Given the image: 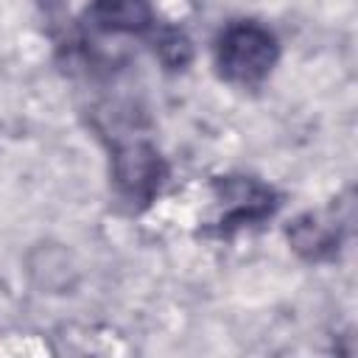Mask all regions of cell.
<instances>
[{
  "instance_id": "obj_1",
  "label": "cell",
  "mask_w": 358,
  "mask_h": 358,
  "mask_svg": "<svg viewBox=\"0 0 358 358\" xmlns=\"http://www.w3.org/2000/svg\"><path fill=\"white\" fill-rule=\"evenodd\" d=\"M280 62V39L260 20L241 17L221 25L213 39V64L221 81L243 90L260 87Z\"/></svg>"
},
{
  "instance_id": "obj_2",
  "label": "cell",
  "mask_w": 358,
  "mask_h": 358,
  "mask_svg": "<svg viewBox=\"0 0 358 358\" xmlns=\"http://www.w3.org/2000/svg\"><path fill=\"white\" fill-rule=\"evenodd\" d=\"M103 137H109V179L115 187V196L131 210V213H143L148 210L168 176V159L162 157V151L145 137L134 131H101Z\"/></svg>"
},
{
  "instance_id": "obj_3",
  "label": "cell",
  "mask_w": 358,
  "mask_h": 358,
  "mask_svg": "<svg viewBox=\"0 0 358 358\" xmlns=\"http://www.w3.org/2000/svg\"><path fill=\"white\" fill-rule=\"evenodd\" d=\"M213 196H215L218 213L204 227V235L215 241H229L243 229L266 224L268 218H274V213L282 204L274 185L257 176H243V173L218 176L213 182Z\"/></svg>"
},
{
  "instance_id": "obj_4",
  "label": "cell",
  "mask_w": 358,
  "mask_h": 358,
  "mask_svg": "<svg viewBox=\"0 0 358 358\" xmlns=\"http://www.w3.org/2000/svg\"><path fill=\"white\" fill-rule=\"evenodd\" d=\"M350 221H352V201L347 193V199H338L322 210H308V213L296 215L288 224L285 238L302 260L330 263V260H336V255L341 252V246L350 235Z\"/></svg>"
},
{
  "instance_id": "obj_5",
  "label": "cell",
  "mask_w": 358,
  "mask_h": 358,
  "mask_svg": "<svg viewBox=\"0 0 358 358\" xmlns=\"http://www.w3.org/2000/svg\"><path fill=\"white\" fill-rule=\"evenodd\" d=\"M87 25L109 36H151L159 20L151 0H90Z\"/></svg>"
},
{
  "instance_id": "obj_6",
  "label": "cell",
  "mask_w": 358,
  "mask_h": 358,
  "mask_svg": "<svg viewBox=\"0 0 358 358\" xmlns=\"http://www.w3.org/2000/svg\"><path fill=\"white\" fill-rule=\"evenodd\" d=\"M151 48H154V56L159 59V64L165 70H185L190 62H193V42L190 36L179 28V25H168V22H159L154 31H151Z\"/></svg>"
}]
</instances>
